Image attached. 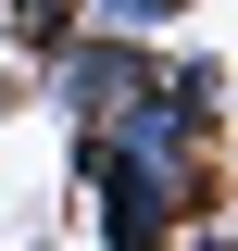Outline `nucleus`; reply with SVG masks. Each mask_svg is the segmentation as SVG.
<instances>
[{"label":"nucleus","instance_id":"f257e3e1","mask_svg":"<svg viewBox=\"0 0 238 251\" xmlns=\"http://www.w3.org/2000/svg\"><path fill=\"white\" fill-rule=\"evenodd\" d=\"M150 75H163V50H138V38H88V25H75V38L25 75V88L50 100L75 138H100V126H125V113L150 100Z\"/></svg>","mask_w":238,"mask_h":251},{"label":"nucleus","instance_id":"f03ea898","mask_svg":"<svg viewBox=\"0 0 238 251\" xmlns=\"http://www.w3.org/2000/svg\"><path fill=\"white\" fill-rule=\"evenodd\" d=\"M188 13H201V0H75V25H88V38H138V50H163Z\"/></svg>","mask_w":238,"mask_h":251},{"label":"nucleus","instance_id":"7ed1b4c3","mask_svg":"<svg viewBox=\"0 0 238 251\" xmlns=\"http://www.w3.org/2000/svg\"><path fill=\"white\" fill-rule=\"evenodd\" d=\"M0 38H13V63L38 75V63L75 38V0H0Z\"/></svg>","mask_w":238,"mask_h":251},{"label":"nucleus","instance_id":"20e7f679","mask_svg":"<svg viewBox=\"0 0 238 251\" xmlns=\"http://www.w3.org/2000/svg\"><path fill=\"white\" fill-rule=\"evenodd\" d=\"M176 251H238V239H226V226H188V239H176Z\"/></svg>","mask_w":238,"mask_h":251},{"label":"nucleus","instance_id":"39448f33","mask_svg":"<svg viewBox=\"0 0 238 251\" xmlns=\"http://www.w3.org/2000/svg\"><path fill=\"white\" fill-rule=\"evenodd\" d=\"M25 251H50V239H25Z\"/></svg>","mask_w":238,"mask_h":251}]
</instances>
